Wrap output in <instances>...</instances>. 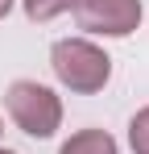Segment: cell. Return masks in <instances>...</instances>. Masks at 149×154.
<instances>
[{
    "mask_svg": "<svg viewBox=\"0 0 149 154\" xmlns=\"http://www.w3.org/2000/svg\"><path fill=\"white\" fill-rule=\"evenodd\" d=\"M50 67H54L58 83H66L71 92H83V96L99 92L108 83V75H112V58L99 50L95 42H87V38H62V42H54Z\"/></svg>",
    "mask_w": 149,
    "mask_h": 154,
    "instance_id": "obj_1",
    "label": "cell"
},
{
    "mask_svg": "<svg viewBox=\"0 0 149 154\" xmlns=\"http://www.w3.org/2000/svg\"><path fill=\"white\" fill-rule=\"evenodd\" d=\"M4 108L17 121V129L29 137H54V129L62 125V100L33 79H17L4 96Z\"/></svg>",
    "mask_w": 149,
    "mask_h": 154,
    "instance_id": "obj_2",
    "label": "cell"
},
{
    "mask_svg": "<svg viewBox=\"0 0 149 154\" xmlns=\"http://www.w3.org/2000/svg\"><path fill=\"white\" fill-rule=\"evenodd\" d=\"M74 13H79V29L87 33L128 38L141 21V0H83Z\"/></svg>",
    "mask_w": 149,
    "mask_h": 154,
    "instance_id": "obj_3",
    "label": "cell"
},
{
    "mask_svg": "<svg viewBox=\"0 0 149 154\" xmlns=\"http://www.w3.org/2000/svg\"><path fill=\"white\" fill-rule=\"evenodd\" d=\"M58 154H116V137L108 129H83L71 142H62Z\"/></svg>",
    "mask_w": 149,
    "mask_h": 154,
    "instance_id": "obj_4",
    "label": "cell"
},
{
    "mask_svg": "<svg viewBox=\"0 0 149 154\" xmlns=\"http://www.w3.org/2000/svg\"><path fill=\"white\" fill-rule=\"evenodd\" d=\"M79 4H83V0H25V17H29V21H54V17L79 8Z\"/></svg>",
    "mask_w": 149,
    "mask_h": 154,
    "instance_id": "obj_5",
    "label": "cell"
},
{
    "mask_svg": "<svg viewBox=\"0 0 149 154\" xmlns=\"http://www.w3.org/2000/svg\"><path fill=\"white\" fill-rule=\"evenodd\" d=\"M128 142H133V154H149V108H141L128 121Z\"/></svg>",
    "mask_w": 149,
    "mask_h": 154,
    "instance_id": "obj_6",
    "label": "cell"
},
{
    "mask_svg": "<svg viewBox=\"0 0 149 154\" xmlns=\"http://www.w3.org/2000/svg\"><path fill=\"white\" fill-rule=\"evenodd\" d=\"M8 8H13V0H0V17H8Z\"/></svg>",
    "mask_w": 149,
    "mask_h": 154,
    "instance_id": "obj_7",
    "label": "cell"
},
{
    "mask_svg": "<svg viewBox=\"0 0 149 154\" xmlns=\"http://www.w3.org/2000/svg\"><path fill=\"white\" fill-rule=\"evenodd\" d=\"M0 154H13V150H0Z\"/></svg>",
    "mask_w": 149,
    "mask_h": 154,
    "instance_id": "obj_8",
    "label": "cell"
}]
</instances>
